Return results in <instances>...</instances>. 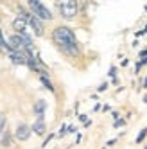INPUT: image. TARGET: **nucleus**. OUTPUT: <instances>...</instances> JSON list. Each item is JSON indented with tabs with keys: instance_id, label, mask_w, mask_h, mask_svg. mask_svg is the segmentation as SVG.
Listing matches in <instances>:
<instances>
[{
	"instance_id": "1",
	"label": "nucleus",
	"mask_w": 147,
	"mask_h": 149,
	"mask_svg": "<svg viewBox=\"0 0 147 149\" xmlns=\"http://www.w3.org/2000/svg\"><path fill=\"white\" fill-rule=\"evenodd\" d=\"M52 41L58 45V49L67 56L76 58L81 54V47H79V41L74 34V31L65 27V25H59L52 31Z\"/></svg>"
},
{
	"instance_id": "2",
	"label": "nucleus",
	"mask_w": 147,
	"mask_h": 149,
	"mask_svg": "<svg viewBox=\"0 0 147 149\" xmlns=\"http://www.w3.org/2000/svg\"><path fill=\"white\" fill-rule=\"evenodd\" d=\"M29 9H31V13H33L34 16H38L41 22L43 20H52L54 18V15H52V11L43 4V2H40V0H29Z\"/></svg>"
},
{
	"instance_id": "3",
	"label": "nucleus",
	"mask_w": 147,
	"mask_h": 149,
	"mask_svg": "<svg viewBox=\"0 0 147 149\" xmlns=\"http://www.w3.org/2000/svg\"><path fill=\"white\" fill-rule=\"evenodd\" d=\"M79 4L81 2H76V0H65V2H58V9L65 20H74L79 13Z\"/></svg>"
},
{
	"instance_id": "4",
	"label": "nucleus",
	"mask_w": 147,
	"mask_h": 149,
	"mask_svg": "<svg viewBox=\"0 0 147 149\" xmlns=\"http://www.w3.org/2000/svg\"><path fill=\"white\" fill-rule=\"evenodd\" d=\"M31 135H33V130H31V126L25 124V122H20L16 126V131H15V138L20 142H25L31 138Z\"/></svg>"
},
{
	"instance_id": "5",
	"label": "nucleus",
	"mask_w": 147,
	"mask_h": 149,
	"mask_svg": "<svg viewBox=\"0 0 147 149\" xmlns=\"http://www.w3.org/2000/svg\"><path fill=\"white\" fill-rule=\"evenodd\" d=\"M27 25H31V29L34 31L36 36H43V33H45V25H43V22H41L38 16H34L33 13H31L29 18H27Z\"/></svg>"
},
{
	"instance_id": "6",
	"label": "nucleus",
	"mask_w": 147,
	"mask_h": 149,
	"mask_svg": "<svg viewBox=\"0 0 147 149\" xmlns=\"http://www.w3.org/2000/svg\"><path fill=\"white\" fill-rule=\"evenodd\" d=\"M31 130H33V133H34V135H38V136H43V135L47 133L45 115H41V117H36V120H34V124H33V126H31Z\"/></svg>"
},
{
	"instance_id": "7",
	"label": "nucleus",
	"mask_w": 147,
	"mask_h": 149,
	"mask_svg": "<svg viewBox=\"0 0 147 149\" xmlns=\"http://www.w3.org/2000/svg\"><path fill=\"white\" fill-rule=\"evenodd\" d=\"M9 59H11L15 65H27L25 52H9Z\"/></svg>"
},
{
	"instance_id": "8",
	"label": "nucleus",
	"mask_w": 147,
	"mask_h": 149,
	"mask_svg": "<svg viewBox=\"0 0 147 149\" xmlns=\"http://www.w3.org/2000/svg\"><path fill=\"white\" fill-rule=\"evenodd\" d=\"M13 29L16 31V34L25 33V31H27V22H25L22 16H16V18L13 20Z\"/></svg>"
},
{
	"instance_id": "9",
	"label": "nucleus",
	"mask_w": 147,
	"mask_h": 149,
	"mask_svg": "<svg viewBox=\"0 0 147 149\" xmlns=\"http://www.w3.org/2000/svg\"><path fill=\"white\" fill-rule=\"evenodd\" d=\"M33 110H34L36 117H41V115H45V110H47V101H43V99L36 101V102H34V106H33Z\"/></svg>"
},
{
	"instance_id": "10",
	"label": "nucleus",
	"mask_w": 147,
	"mask_h": 149,
	"mask_svg": "<svg viewBox=\"0 0 147 149\" xmlns=\"http://www.w3.org/2000/svg\"><path fill=\"white\" fill-rule=\"evenodd\" d=\"M11 142H13V133L6 130V133H4V136H2V140H0V146L9 147V146H11Z\"/></svg>"
},
{
	"instance_id": "11",
	"label": "nucleus",
	"mask_w": 147,
	"mask_h": 149,
	"mask_svg": "<svg viewBox=\"0 0 147 149\" xmlns=\"http://www.w3.org/2000/svg\"><path fill=\"white\" fill-rule=\"evenodd\" d=\"M40 83L43 84V86H45L49 92H52V93L56 92V90H54V84H52V83H50V79H49V76H40Z\"/></svg>"
},
{
	"instance_id": "12",
	"label": "nucleus",
	"mask_w": 147,
	"mask_h": 149,
	"mask_svg": "<svg viewBox=\"0 0 147 149\" xmlns=\"http://www.w3.org/2000/svg\"><path fill=\"white\" fill-rule=\"evenodd\" d=\"M147 138V127H144V130H140V133L136 135V138H135V142L136 144H142L144 140Z\"/></svg>"
},
{
	"instance_id": "13",
	"label": "nucleus",
	"mask_w": 147,
	"mask_h": 149,
	"mask_svg": "<svg viewBox=\"0 0 147 149\" xmlns=\"http://www.w3.org/2000/svg\"><path fill=\"white\" fill-rule=\"evenodd\" d=\"M145 65H147V58H144V59H138V61L135 63V72L138 74V72H140V70H142Z\"/></svg>"
},
{
	"instance_id": "14",
	"label": "nucleus",
	"mask_w": 147,
	"mask_h": 149,
	"mask_svg": "<svg viewBox=\"0 0 147 149\" xmlns=\"http://www.w3.org/2000/svg\"><path fill=\"white\" fill-rule=\"evenodd\" d=\"M6 126H7V119H6L4 113H0V133L6 131Z\"/></svg>"
},
{
	"instance_id": "15",
	"label": "nucleus",
	"mask_w": 147,
	"mask_h": 149,
	"mask_svg": "<svg viewBox=\"0 0 147 149\" xmlns=\"http://www.w3.org/2000/svg\"><path fill=\"white\" fill-rule=\"evenodd\" d=\"M67 130H68V124H61V127H59V131L56 133L59 138H63V136H65L67 135Z\"/></svg>"
},
{
	"instance_id": "16",
	"label": "nucleus",
	"mask_w": 147,
	"mask_h": 149,
	"mask_svg": "<svg viewBox=\"0 0 147 149\" xmlns=\"http://www.w3.org/2000/svg\"><path fill=\"white\" fill-rule=\"evenodd\" d=\"M56 136H58V135H54V133H49V135L45 136V140H43V144H41V147H47V146H49V142L52 140V138H56Z\"/></svg>"
},
{
	"instance_id": "17",
	"label": "nucleus",
	"mask_w": 147,
	"mask_h": 149,
	"mask_svg": "<svg viewBox=\"0 0 147 149\" xmlns=\"http://www.w3.org/2000/svg\"><path fill=\"white\" fill-rule=\"evenodd\" d=\"M122 126H126V119H124V117H120V119H117V120L113 122V127H117V130L122 127Z\"/></svg>"
},
{
	"instance_id": "18",
	"label": "nucleus",
	"mask_w": 147,
	"mask_h": 149,
	"mask_svg": "<svg viewBox=\"0 0 147 149\" xmlns=\"http://www.w3.org/2000/svg\"><path fill=\"white\" fill-rule=\"evenodd\" d=\"M108 86H110V83H108V81L101 83V84H99V88H97V93H102V92H106V90H108Z\"/></svg>"
},
{
	"instance_id": "19",
	"label": "nucleus",
	"mask_w": 147,
	"mask_h": 149,
	"mask_svg": "<svg viewBox=\"0 0 147 149\" xmlns=\"http://www.w3.org/2000/svg\"><path fill=\"white\" fill-rule=\"evenodd\" d=\"M108 76H110L111 79H115V77H117V67H115V65H111V67H110V70H108Z\"/></svg>"
},
{
	"instance_id": "20",
	"label": "nucleus",
	"mask_w": 147,
	"mask_h": 149,
	"mask_svg": "<svg viewBox=\"0 0 147 149\" xmlns=\"http://www.w3.org/2000/svg\"><path fill=\"white\" fill-rule=\"evenodd\" d=\"M0 49L7 50V41H6V38H4V34H2V31H0Z\"/></svg>"
},
{
	"instance_id": "21",
	"label": "nucleus",
	"mask_w": 147,
	"mask_h": 149,
	"mask_svg": "<svg viewBox=\"0 0 147 149\" xmlns=\"http://www.w3.org/2000/svg\"><path fill=\"white\" fill-rule=\"evenodd\" d=\"M144 58H147V49L138 50V59H144Z\"/></svg>"
},
{
	"instance_id": "22",
	"label": "nucleus",
	"mask_w": 147,
	"mask_h": 149,
	"mask_svg": "<svg viewBox=\"0 0 147 149\" xmlns=\"http://www.w3.org/2000/svg\"><path fill=\"white\" fill-rule=\"evenodd\" d=\"M142 36H145V31H144V29H140V31H136V33H135V38H136V40L142 38Z\"/></svg>"
},
{
	"instance_id": "23",
	"label": "nucleus",
	"mask_w": 147,
	"mask_h": 149,
	"mask_svg": "<svg viewBox=\"0 0 147 149\" xmlns=\"http://www.w3.org/2000/svg\"><path fill=\"white\" fill-rule=\"evenodd\" d=\"M92 110H93V111H101V110H102V104H101V102H95Z\"/></svg>"
},
{
	"instance_id": "24",
	"label": "nucleus",
	"mask_w": 147,
	"mask_h": 149,
	"mask_svg": "<svg viewBox=\"0 0 147 149\" xmlns=\"http://www.w3.org/2000/svg\"><path fill=\"white\" fill-rule=\"evenodd\" d=\"M77 119H79V120H81V122H83V124H85V122H86V120H88V117H86V115H85V113H81V115H77Z\"/></svg>"
},
{
	"instance_id": "25",
	"label": "nucleus",
	"mask_w": 147,
	"mask_h": 149,
	"mask_svg": "<svg viewBox=\"0 0 147 149\" xmlns=\"http://www.w3.org/2000/svg\"><path fill=\"white\" fill-rule=\"evenodd\" d=\"M115 144H117V138H111V140L106 142V147H111V146H115Z\"/></svg>"
},
{
	"instance_id": "26",
	"label": "nucleus",
	"mask_w": 147,
	"mask_h": 149,
	"mask_svg": "<svg viewBox=\"0 0 147 149\" xmlns=\"http://www.w3.org/2000/svg\"><path fill=\"white\" fill-rule=\"evenodd\" d=\"M70 133H76V126H68V130H67V135H70Z\"/></svg>"
},
{
	"instance_id": "27",
	"label": "nucleus",
	"mask_w": 147,
	"mask_h": 149,
	"mask_svg": "<svg viewBox=\"0 0 147 149\" xmlns=\"http://www.w3.org/2000/svg\"><path fill=\"white\" fill-rule=\"evenodd\" d=\"M128 65H129V59H126V58H124V59L120 61V67H128Z\"/></svg>"
},
{
	"instance_id": "28",
	"label": "nucleus",
	"mask_w": 147,
	"mask_h": 149,
	"mask_svg": "<svg viewBox=\"0 0 147 149\" xmlns=\"http://www.w3.org/2000/svg\"><path fill=\"white\" fill-rule=\"evenodd\" d=\"M102 111H111V106L110 104H102Z\"/></svg>"
},
{
	"instance_id": "29",
	"label": "nucleus",
	"mask_w": 147,
	"mask_h": 149,
	"mask_svg": "<svg viewBox=\"0 0 147 149\" xmlns=\"http://www.w3.org/2000/svg\"><path fill=\"white\" fill-rule=\"evenodd\" d=\"M111 83L115 84V86H119V84H120V79H119V77H115V79H111Z\"/></svg>"
},
{
	"instance_id": "30",
	"label": "nucleus",
	"mask_w": 147,
	"mask_h": 149,
	"mask_svg": "<svg viewBox=\"0 0 147 149\" xmlns=\"http://www.w3.org/2000/svg\"><path fill=\"white\" fill-rule=\"evenodd\" d=\"M111 115H113V119L117 120V119H120V115H119V111H111Z\"/></svg>"
},
{
	"instance_id": "31",
	"label": "nucleus",
	"mask_w": 147,
	"mask_h": 149,
	"mask_svg": "<svg viewBox=\"0 0 147 149\" xmlns=\"http://www.w3.org/2000/svg\"><path fill=\"white\" fill-rule=\"evenodd\" d=\"M81 138H83V135H81V133H77V136H76V144H79V142H81Z\"/></svg>"
},
{
	"instance_id": "32",
	"label": "nucleus",
	"mask_w": 147,
	"mask_h": 149,
	"mask_svg": "<svg viewBox=\"0 0 147 149\" xmlns=\"http://www.w3.org/2000/svg\"><path fill=\"white\" fill-rule=\"evenodd\" d=\"M142 88H144V90H147V76L144 77V84H142Z\"/></svg>"
},
{
	"instance_id": "33",
	"label": "nucleus",
	"mask_w": 147,
	"mask_h": 149,
	"mask_svg": "<svg viewBox=\"0 0 147 149\" xmlns=\"http://www.w3.org/2000/svg\"><path fill=\"white\" fill-rule=\"evenodd\" d=\"M142 101H144V102H147V93H145V95H144V97H142Z\"/></svg>"
},
{
	"instance_id": "34",
	"label": "nucleus",
	"mask_w": 147,
	"mask_h": 149,
	"mask_svg": "<svg viewBox=\"0 0 147 149\" xmlns=\"http://www.w3.org/2000/svg\"><path fill=\"white\" fill-rule=\"evenodd\" d=\"M144 11H145V13H147V4H145V6H144Z\"/></svg>"
},
{
	"instance_id": "35",
	"label": "nucleus",
	"mask_w": 147,
	"mask_h": 149,
	"mask_svg": "<svg viewBox=\"0 0 147 149\" xmlns=\"http://www.w3.org/2000/svg\"><path fill=\"white\" fill-rule=\"evenodd\" d=\"M144 31H145V34H147V25H145V27H144Z\"/></svg>"
},
{
	"instance_id": "36",
	"label": "nucleus",
	"mask_w": 147,
	"mask_h": 149,
	"mask_svg": "<svg viewBox=\"0 0 147 149\" xmlns=\"http://www.w3.org/2000/svg\"><path fill=\"white\" fill-rule=\"evenodd\" d=\"M144 149H147V144H145V147H144Z\"/></svg>"
},
{
	"instance_id": "37",
	"label": "nucleus",
	"mask_w": 147,
	"mask_h": 149,
	"mask_svg": "<svg viewBox=\"0 0 147 149\" xmlns=\"http://www.w3.org/2000/svg\"><path fill=\"white\" fill-rule=\"evenodd\" d=\"M0 50H2V49H0Z\"/></svg>"
},
{
	"instance_id": "38",
	"label": "nucleus",
	"mask_w": 147,
	"mask_h": 149,
	"mask_svg": "<svg viewBox=\"0 0 147 149\" xmlns=\"http://www.w3.org/2000/svg\"><path fill=\"white\" fill-rule=\"evenodd\" d=\"M145 49H147V47H145Z\"/></svg>"
}]
</instances>
